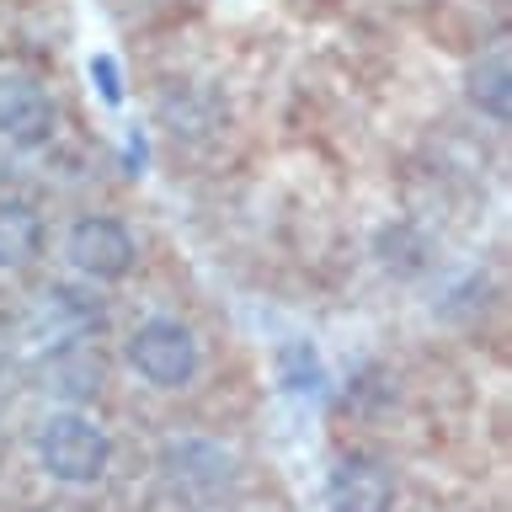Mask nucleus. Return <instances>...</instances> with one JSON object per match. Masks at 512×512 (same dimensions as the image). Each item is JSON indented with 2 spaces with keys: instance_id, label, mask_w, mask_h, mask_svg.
I'll list each match as a JSON object with an SVG mask.
<instances>
[{
  "instance_id": "obj_1",
  "label": "nucleus",
  "mask_w": 512,
  "mask_h": 512,
  "mask_svg": "<svg viewBox=\"0 0 512 512\" xmlns=\"http://www.w3.org/2000/svg\"><path fill=\"white\" fill-rule=\"evenodd\" d=\"M128 368L150 384V390H192L203 374V342L187 320L176 315H150L128 331L123 342Z\"/></svg>"
},
{
  "instance_id": "obj_2",
  "label": "nucleus",
  "mask_w": 512,
  "mask_h": 512,
  "mask_svg": "<svg viewBox=\"0 0 512 512\" xmlns=\"http://www.w3.org/2000/svg\"><path fill=\"white\" fill-rule=\"evenodd\" d=\"M38 464L59 486H96L112 470V438L91 411H54L38 427Z\"/></svg>"
},
{
  "instance_id": "obj_3",
  "label": "nucleus",
  "mask_w": 512,
  "mask_h": 512,
  "mask_svg": "<svg viewBox=\"0 0 512 512\" xmlns=\"http://www.w3.org/2000/svg\"><path fill=\"white\" fill-rule=\"evenodd\" d=\"M160 480H166L171 496H182V502H192V507H214L219 496L235 491L240 459H235L219 438L182 432V438H166V448H160Z\"/></svg>"
},
{
  "instance_id": "obj_4",
  "label": "nucleus",
  "mask_w": 512,
  "mask_h": 512,
  "mask_svg": "<svg viewBox=\"0 0 512 512\" xmlns=\"http://www.w3.org/2000/svg\"><path fill=\"white\" fill-rule=\"evenodd\" d=\"M150 118L176 150H203V144L224 139V128H230V96H224L214 80H182L176 75L155 91Z\"/></svg>"
},
{
  "instance_id": "obj_5",
  "label": "nucleus",
  "mask_w": 512,
  "mask_h": 512,
  "mask_svg": "<svg viewBox=\"0 0 512 512\" xmlns=\"http://www.w3.org/2000/svg\"><path fill=\"white\" fill-rule=\"evenodd\" d=\"M64 262L86 283H123L139 267V240L112 214H80L64 230Z\"/></svg>"
},
{
  "instance_id": "obj_6",
  "label": "nucleus",
  "mask_w": 512,
  "mask_h": 512,
  "mask_svg": "<svg viewBox=\"0 0 512 512\" xmlns=\"http://www.w3.org/2000/svg\"><path fill=\"white\" fill-rule=\"evenodd\" d=\"M400 507V475L379 454H336L326 470V512H395Z\"/></svg>"
},
{
  "instance_id": "obj_7",
  "label": "nucleus",
  "mask_w": 512,
  "mask_h": 512,
  "mask_svg": "<svg viewBox=\"0 0 512 512\" xmlns=\"http://www.w3.org/2000/svg\"><path fill=\"white\" fill-rule=\"evenodd\" d=\"M59 134V107L38 75L0 70V139L11 150H43Z\"/></svg>"
},
{
  "instance_id": "obj_8",
  "label": "nucleus",
  "mask_w": 512,
  "mask_h": 512,
  "mask_svg": "<svg viewBox=\"0 0 512 512\" xmlns=\"http://www.w3.org/2000/svg\"><path fill=\"white\" fill-rule=\"evenodd\" d=\"M43 214L27 198H0V272H22L43 256Z\"/></svg>"
},
{
  "instance_id": "obj_9",
  "label": "nucleus",
  "mask_w": 512,
  "mask_h": 512,
  "mask_svg": "<svg viewBox=\"0 0 512 512\" xmlns=\"http://www.w3.org/2000/svg\"><path fill=\"white\" fill-rule=\"evenodd\" d=\"M464 96H470V107L486 123H496V128L512 118V64H507L502 48L470 64V75H464Z\"/></svg>"
},
{
  "instance_id": "obj_10",
  "label": "nucleus",
  "mask_w": 512,
  "mask_h": 512,
  "mask_svg": "<svg viewBox=\"0 0 512 512\" xmlns=\"http://www.w3.org/2000/svg\"><path fill=\"white\" fill-rule=\"evenodd\" d=\"M278 379L288 395H320L326 390V368H320V352L310 342H283L278 347Z\"/></svg>"
},
{
  "instance_id": "obj_11",
  "label": "nucleus",
  "mask_w": 512,
  "mask_h": 512,
  "mask_svg": "<svg viewBox=\"0 0 512 512\" xmlns=\"http://www.w3.org/2000/svg\"><path fill=\"white\" fill-rule=\"evenodd\" d=\"M91 80L102 91L107 107H123V75H118V59L112 54H91Z\"/></svg>"
}]
</instances>
